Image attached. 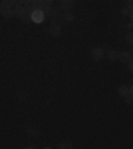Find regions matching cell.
I'll return each instance as SVG.
<instances>
[{
	"label": "cell",
	"mask_w": 133,
	"mask_h": 149,
	"mask_svg": "<svg viewBox=\"0 0 133 149\" xmlns=\"http://www.w3.org/2000/svg\"><path fill=\"white\" fill-rule=\"evenodd\" d=\"M31 19L34 23H42L44 19V15L42 10H35L33 12Z\"/></svg>",
	"instance_id": "6da1fadb"
},
{
	"label": "cell",
	"mask_w": 133,
	"mask_h": 149,
	"mask_svg": "<svg viewBox=\"0 0 133 149\" xmlns=\"http://www.w3.org/2000/svg\"><path fill=\"white\" fill-rule=\"evenodd\" d=\"M33 12V11L30 9H25V11L23 12V14L20 17L23 21L25 23H29L32 20L31 17H32Z\"/></svg>",
	"instance_id": "7a4b0ae2"
},
{
	"label": "cell",
	"mask_w": 133,
	"mask_h": 149,
	"mask_svg": "<svg viewBox=\"0 0 133 149\" xmlns=\"http://www.w3.org/2000/svg\"><path fill=\"white\" fill-rule=\"evenodd\" d=\"M92 57L95 61H100L103 59L104 56V52L103 50L100 48H96L92 51Z\"/></svg>",
	"instance_id": "3957f363"
},
{
	"label": "cell",
	"mask_w": 133,
	"mask_h": 149,
	"mask_svg": "<svg viewBox=\"0 0 133 149\" xmlns=\"http://www.w3.org/2000/svg\"><path fill=\"white\" fill-rule=\"evenodd\" d=\"M31 4L33 9L35 10H43L44 9L45 4L42 0H32Z\"/></svg>",
	"instance_id": "277c9868"
},
{
	"label": "cell",
	"mask_w": 133,
	"mask_h": 149,
	"mask_svg": "<svg viewBox=\"0 0 133 149\" xmlns=\"http://www.w3.org/2000/svg\"><path fill=\"white\" fill-rule=\"evenodd\" d=\"M118 93L122 97H126L130 94L129 88L126 86H120L118 90Z\"/></svg>",
	"instance_id": "5b68a950"
},
{
	"label": "cell",
	"mask_w": 133,
	"mask_h": 149,
	"mask_svg": "<svg viewBox=\"0 0 133 149\" xmlns=\"http://www.w3.org/2000/svg\"><path fill=\"white\" fill-rule=\"evenodd\" d=\"M119 59L122 62H124V63L129 62L132 60V56L129 53L123 52L120 54Z\"/></svg>",
	"instance_id": "8992f818"
},
{
	"label": "cell",
	"mask_w": 133,
	"mask_h": 149,
	"mask_svg": "<svg viewBox=\"0 0 133 149\" xmlns=\"http://www.w3.org/2000/svg\"><path fill=\"white\" fill-rule=\"evenodd\" d=\"M13 11L14 13V16L20 18L25 11V8L22 6H16L15 8L13 9Z\"/></svg>",
	"instance_id": "52a82bcc"
},
{
	"label": "cell",
	"mask_w": 133,
	"mask_h": 149,
	"mask_svg": "<svg viewBox=\"0 0 133 149\" xmlns=\"http://www.w3.org/2000/svg\"><path fill=\"white\" fill-rule=\"evenodd\" d=\"M61 28L60 27L58 26H52L51 29H50V33H51V34H52L54 36H58V35L60 34L61 33Z\"/></svg>",
	"instance_id": "ba28073f"
},
{
	"label": "cell",
	"mask_w": 133,
	"mask_h": 149,
	"mask_svg": "<svg viewBox=\"0 0 133 149\" xmlns=\"http://www.w3.org/2000/svg\"><path fill=\"white\" fill-rule=\"evenodd\" d=\"M3 16L6 19H10L14 16V13L11 8H5L2 13Z\"/></svg>",
	"instance_id": "9c48e42d"
},
{
	"label": "cell",
	"mask_w": 133,
	"mask_h": 149,
	"mask_svg": "<svg viewBox=\"0 0 133 149\" xmlns=\"http://www.w3.org/2000/svg\"><path fill=\"white\" fill-rule=\"evenodd\" d=\"M1 5L5 8H11L14 5L13 0H3Z\"/></svg>",
	"instance_id": "30bf717a"
},
{
	"label": "cell",
	"mask_w": 133,
	"mask_h": 149,
	"mask_svg": "<svg viewBox=\"0 0 133 149\" xmlns=\"http://www.w3.org/2000/svg\"><path fill=\"white\" fill-rule=\"evenodd\" d=\"M120 54L117 51H112L109 54V58L111 60L115 61L119 58Z\"/></svg>",
	"instance_id": "8fae6325"
},
{
	"label": "cell",
	"mask_w": 133,
	"mask_h": 149,
	"mask_svg": "<svg viewBox=\"0 0 133 149\" xmlns=\"http://www.w3.org/2000/svg\"><path fill=\"white\" fill-rule=\"evenodd\" d=\"M59 146H60V148L63 149H71V148H72L73 147L72 144H71L70 142H67V141L61 142Z\"/></svg>",
	"instance_id": "7c38bea8"
},
{
	"label": "cell",
	"mask_w": 133,
	"mask_h": 149,
	"mask_svg": "<svg viewBox=\"0 0 133 149\" xmlns=\"http://www.w3.org/2000/svg\"><path fill=\"white\" fill-rule=\"evenodd\" d=\"M125 102L128 105H133V96L129 94V96L125 97Z\"/></svg>",
	"instance_id": "4fadbf2b"
},
{
	"label": "cell",
	"mask_w": 133,
	"mask_h": 149,
	"mask_svg": "<svg viewBox=\"0 0 133 149\" xmlns=\"http://www.w3.org/2000/svg\"><path fill=\"white\" fill-rule=\"evenodd\" d=\"M13 2L15 6H21L23 4V0H13Z\"/></svg>",
	"instance_id": "5bb4252c"
},
{
	"label": "cell",
	"mask_w": 133,
	"mask_h": 149,
	"mask_svg": "<svg viewBox=\"0 0 133 149\" xmlns=\"http://www.w3.org/2000/svg\"><path fill=\"white\" fill-rule=\"evenodd\" d=\"M129 68L131 71L133 72V61L132 60L129 62Z\"/></svg>",
	"instance_id": "9a60e30c"
},
{
	"label": "cell",
	"mask_w": 133,
	"mask_h": 149,
	"mask_svg": "<svg viewBox=\"0 0 133 149\" xmlns=\"http://www.w3.org/2000/svg\"><path fill=\"white\" fill-rule=\"evenodd\" d=\"M127 40L129 41L130 42H133V35H129L128 36V37H127Z\"/></svg>",
	"instance_id": "2e32d148"
},
{
	"label": "cell",
	"mask_w": 133,
	"mask_h": 149,
	"mask_svg": "<svg viewBox=\"0 0 133 149\" xmlns=\"http://www.w3.org/2000/svg\"><path fill=\"white\" fill-rule=\"evenodd\" d=\"M129 92H130V95L133 96V86L129 88Z\"/></svg>",
	"instance_id": "e0dca14e"
},
{
	"label": "cell",
	"mask_w": 133,
	"mask_h": 149,
	"mask_svg": "<svg viewBox=\"0 0 133 149\" xmlns=\"http://www.w3.org/2000/svg\"><path fill=\"white\" fill-rule=\"evenodd\" d=\"M131 20L133 22V14H132V16H131Z\"/></svg>",
	"instance_id": "ac0fdd59"
},
{
	"label": "cell",
	"mask_w": 133,
	"mask_h": 149,
	"mask_svg": "<svg viewBox=\"0 0 133 149\" xmlns=\"http://www.w3.org/2000/svg\"><path fill=\"white\" fill-rule=\"evenodd\" d=\"M68 2H70V1H72V0H67Z\"/></svg>",
	"instance_id": "d6986e66"
},
{
	"label": "cell",
	"mask_w": 133,
	"mask_h": 149,
	"mask_svg": "<svg viewBox=\"0 0 133 149\" xmlns=\"http://www.w3.org/2000/svg\"></svg>",
	"instance_id": "ffe728a7"
}]
</instances>
